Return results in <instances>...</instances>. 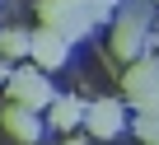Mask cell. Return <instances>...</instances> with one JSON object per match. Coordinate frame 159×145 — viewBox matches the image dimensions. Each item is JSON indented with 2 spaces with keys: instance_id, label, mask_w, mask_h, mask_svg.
Returning a JSON list of instances; mask_svg holds the SVG:
<instances>
[{
  "instance_id": "1",
  "label": "cell",
  "mask_w": 159,
  "mask_h": 145,
  "mask_svg": "<svg viewBox=\"0 0 159 145\" xmlns=\"http://www.w3.org/2000/svg\"><path fill=\"white\" fill-rule=\"evenodd\" d=\"M38 14H42L47 28L66 33L70 42H75V38H84L89 24H94V14H89L84 5H75V0H38Z\"/></svg>"
},
{
  "instance_id": "2",
  "label": "cell",
  "mask_w": 159,
  "mask_h": 145,
  "mask_svg": "<svg viewBox=\"0 0 159 145\" xmlns=\"http://www.w3.org/2000/svg\"><path fill=\"white\" fill-rule=\"evenodd\" d=\"M5 89H10V98H14V103H28L33 112H42V108H52V103H56L52 84L42 80V66H24V70H14Z\"/></svg>"
},
{
  "instance_id": "3",
  "label": "cell",
  "mask_w": 159,
  "mask_h": 145,
  "mask_svg": "<svg viewBox=\"0 0 159 145\" xmlns=\"http://www.w3.org/2000/svg\"><path fill=\"white\" fill-rule=\"evenodd\" d=\"M140 47H145V10L117 14V24H112V52H117L122 61H136Z\"/></svg>"
},
{
  "instance_id": "4",
  "label": "cell",
  "mask_w": 159,
  "mask_h": 145,
  "mask_svg": "<svg viewBox=\"0 0 159 145\" xmlns=\"http://www.w3.org/2000/svg\"><path fill=\"white\" fill-rule=\"evenodd\" d=\"M66 56H70V38L42 24V28L33 33V66H42V70H61Z\"/></svg>"
},
{
  "instance_id": "5",
  "label": "cell",
  "mask_w": 159,
  "mask_h": 145,
  "mask_svg": "<svg viewBox=\"0 0 159 145\" xmlns=\"http://www.w3.org/2000/svg\"><path fill=\"white\" fill-rule=\"evenodd\" d=\"M154 89H159V61H154V56L131 61V66H126V75H122V94H126L131 103H140V98L154 94Z\"/></svg>"
},
{
  "instance_id": "6",
  "label": "cell",
  "mask_w": 159,
  "mask_h": 145,
  "mask_svg": "<svg viewBox=\"0 0 159 145\" xmlns=\"http://www.w3.org/2000/svg\"><path fill=\"white\" fill-rule=\"evenodd\" d=\"M0 126H5L14 140H24V145H33V140L42 136V122L33 117V108H28V103H14V98L0 108Z\"/></svg>"
},
{
  "instance_id": "7",
  "label": "cell",
  "mask_w": 159,
  "mask_h": 145,
  "mask_svg": "<svg viewBox=\"0 0 159 145\" xmlns=\"http://www.w3.org/2000/svg\"><path fill=\"white\" fill-rule=\"evenodd\" d=\"M84 126H89V136H98V140L117 136V131H122V103H117V98H98V103H89Z\"/></svg>"
},
{
  "instance_id": "8",
  "label": "cell",
  "mask_w": 159,
  "mask_h": 145,
  "mask_svg": "<svg viewBox=\"0 0 159 145\" xmlns=\"http://www.w3.org/2000/svg\"><path fill=\"white\" fill-rule=\"evenodd\" d=\"M0 56H5V61L33 56V33H24V28H0Z\"/></svg>"
},
{
  "instance_id": "9",
  "label": "cell",
  "mask_w": 159,
  "mask_h": 145,
  "mask_svg": "<svg viewBox=\"0 0 159 145\" xmlns=\"http://www.w3.org/2000/svg\"><path fill=\"white\" fill-rule=\"evenodd\" d=\"M84 112H89V108H80V98H56V103H52V122H56L61 131L80 126V122H84Z\"/></svg>"
},
{
  "instance_id": "10",
  "label": "cell",
  "mask_w": 159,
  "mask_h": 145,
  "mask_svg": "<svg viewBox=\"0 0 159 145\" xmlns=\"http://www.w3.org/2000/svg\"><path fill=\"white\" fill-rule=\"evenodd\" d=\"M136 136H140L145 145H159V117H154V112H140V117H136Z\"/></svg>"
},
{
  "instance_id": "11",
  "label": "cell",
  "mask_w": 159,
  "mask_h": 145,
  "mask_svg": "<svg viewBox=\"0 0 159 145\" xmlns=\"http://www.w3.org/2000/svg\"><path fill=\"white\" fill-rule=\"evenodd\" d=\"M117 5H122V0H84V10H89L94 19H108V14L117 10Z\"/></svg>"
},
{
  "instance_id": "12",
  "label": "cell",
  "mask_w": 159,
  "mask_h": 145,
  "mask_svg": "<svg viewBox=\"0 0 159 145\" xmlns=\"http://www.w3.org/2000/svg\"><path fill=\"white\" fill-rule=\"evenodd\" d=\"M136 108H140V112H154V117H159V89H154V94H145V98H140Z\"/></svg>"
},
{
  "instance_id": "13",
  "label": "cell",
  "mask_w": 159,
  "mask_h": 145,
  "mask_svg": "<svg viewBox=\"0 0 159 145\" xmlns=\"http://www.w3.org/2000/svg\"><path fill=\"white\" fill-rule=\"evenodd\" d=\"M10 75H14V70L5 66V56H0V84H10Z\"/></svg>"
},
{
  "instance_id": "14",
  "label": "cell",
  "mask_w": 159,
  "mask_h": 145,
  "mask_svg": "<svg viewBox=\"0 0 159 145\" xmlns=\"http://www.w3.org/2000/svg\"><path fill=\"white\" fill-rule=\"evenodd\" d=\"M66 145H89V140H84V136H80V140H66Z\"/></svg>"
},
{
  "instance_id": "15",
  "label": "cell",
  "mask_w": 159,
  "mask_h": 145,
  "mask_svg": "<svg viewBox=\"0 0 159 145\" xmlns=\"http://www.w3.org/2000/svg\"><path fill=\"white\" fill-rule=\"evenodd\" d=\"M154 5H159V0H154Z\"/></svg>"
}]
</instances>
